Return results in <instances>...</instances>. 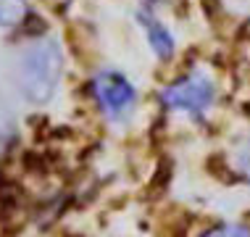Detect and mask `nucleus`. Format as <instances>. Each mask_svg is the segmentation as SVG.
Masks as SVG:
<instances>
[{
    "label": "nucleus",
    "instance_id": "obj_6",
    "mask_svg": "<svg viewBox=\"0 0 250 237\" xmlns=\"http://www.w3.org/2000/svg\"><path fill=\"white\" fill-rule=\"evenodd\" d=\"M203 237H250V229L248 227H240V224H221L206 232Z\"/></svg>",
    "mask_w": 250,
    "mask_h": 237
},
{
    "label": "nucleus",
    "instance_id": "obj_5",
    "mask_svg": "<svg viewBox=\"0 0 250 237\" xmlns=\"http://www.w3.org/2000/svg\"><path fill=\"white\" fill-rule=\"evenodd\" d=\"M26 13H29L26 0H0V26L3 29H13V26L24 24Z\"/></svg>",
    "mask_w": 250,
    "mask_h": 237
},
{
    "label": "nucleus",
    "instance_id": "obj_3",
    "mask_svg": "<svg viewBox=\"0 0 250 237\" xmlns=\"http://www.w3.org/2000/svg\"><path fill=\"white\" fill-rule=\"evenodd\" d=\"M92 92L100 106V111L113 121H124L132 116L134 106H137V90L121 71L103 69L92 79Z\"/></svg>",
    "mask_w": 250,
    "mask_h": 237
},
{
    "label": "nucleus",
    "instance_id": "obj_4",
    "mask_svg": "<svg viewBox=\"0 0 250 237\" xmlns=\"http://www.w3.org/2000/svg\"><path fill=\"white\" fill-rule=\"evenodd\" d=\"M137 22L143 24L145 37H147V43H150V50L155 53V58H161V61L171 58L174 50H177V43H174V35L166 29V24L161 22V19H155L150 11H140Z\"/></svg>",
    "mask_w": 250,
    "mask_h": 237
},
{
    "label": "nucleus",
    "instance_id": "obj_1",
    "mask_svg": "<svg viewBox=\"0 0 250 237\" xmlns=\"http://www.w3.org/2000/svg\"><path fill=\"white\" fill-rule=\"evenodd\" d=\"M16 87L32 106L53 100L63 74V50L56 37H37L21 47L16 58Z\"/></svg>",
    "mask_w": 250,
    "mask_h": 237
},
{
    "label": "nucleus",
    "instance_id": "obj_8",
    "mask_svg": "<svg viewBox=\"0 0 250 237\" xmlns=\"http://www.w3.org/2000/svg\"><path fill=\"white\" fill-rule=\"evenodd\" d=\"M240 161H242V166H245L248 172H250V142H248L245 148H242V153H240Z\"/></svg>",
    "mask_w": 250,
    "mask_h": 237
},
{
    "label": "nucleus",
    "instance_id": "obj_7",
    "mask_svg": "<svg viewBox=\"0 0 250 237\" xmlns=\"http://www.w3.org/2000/svg\"><path fill=\"white\" fill-rule=\"evenodd\" d=\"M11 134H13V129H11V121L3 116V111H0V153H3L5 148H8Z\"/></svg>",
    "mask_w": 250,
    "mask_h": 237
},
{
    "label": "nucleus",
    "instance_id": "obj_2",
    "mask_svg": "<svg viewBox=\"0 0 250 237\" xmlns=\"http://www.w3.org/2000/svg\"><path fill=\"white\" fill-rule=\"evenodd\" d=\"M161 100H164L166 108L177 113H187V116H200L208 108L213 106L216 100V85L208 74L203 71H190L182 79H177L174 85H168L164 92H161Z\"/></svg>",
    "mask_w": 250,
    "mask_h": 237
}]
</instances>
